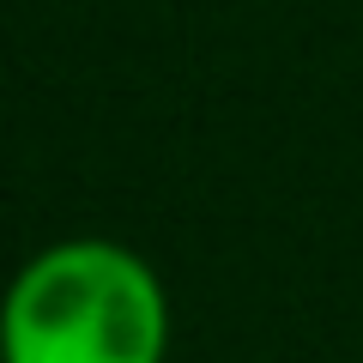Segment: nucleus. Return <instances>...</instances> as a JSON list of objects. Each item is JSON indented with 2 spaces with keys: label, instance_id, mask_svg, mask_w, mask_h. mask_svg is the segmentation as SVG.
I'll return each mask as SVG.
<instances>
[{
  "label": "nucleus",
  "instance_id": "f257e3e1",
  "mask_svg": "<svg viewBox=\"0 0 363 363\" xmlns=\"http://www.w3.org/2000/svg\"><path fill=\"white\" fill-rule=\"evenodd\" d=\"M164 279L109 236L30 255L0 297V363H164Z\"/></svg>",
  "mask_w": 363,
  "mask_h": 363
}]
</instances>
